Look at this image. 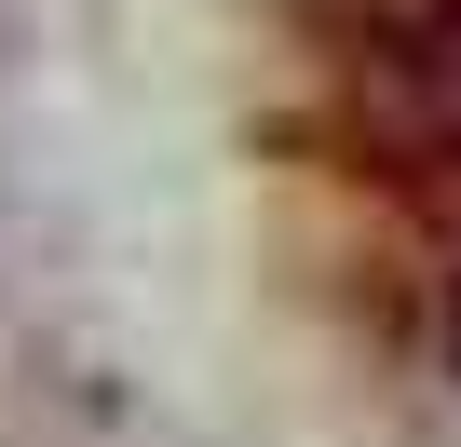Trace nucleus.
Masks as SVG:
<instances>
[{"label":"nucleus","instance_id":"nucleus-1","mask_svg":"<svg viewBox=\"0 0 461 447\" xmlns=\"http://www.w3.org/2000/svg\"><path fill=\"white\" fill-rule=\"evenodd\" d=\"M380 109L420 163H461V0H434L420 28L380 41Z\"/></svg>","mask_w":461,"mask_h":447}]
</instances>
